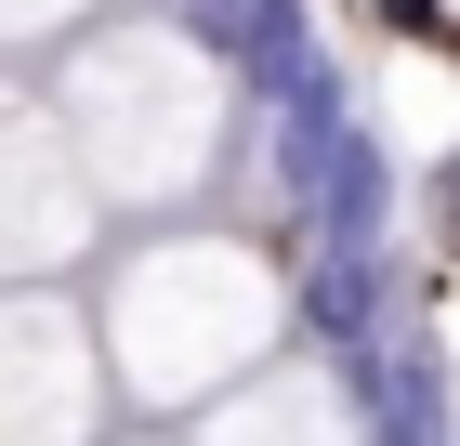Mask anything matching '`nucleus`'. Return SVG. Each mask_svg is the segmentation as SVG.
<instances>
[{"instance_id": "3", "label": "nucleus", "mask_w": 460, "mask_h": 446, "mask_svg": "<svg viewBox=\"0 0 460 446\" xmlns=\"http://www.w3.org/2000/svg\"><path fill=\"white\" fill-rule=\"evenodd\" d=\"M382 13H394V27H408V39H434V0H382Z\"/></svg>"}, {"instance_id": "2", "label": "nucleus", "mask_w": 460, "mask_h": 446, "mask_svg": "<svg viewBox=\"0 0 460 446\" xmlns=\"http://www.w3.org/2000/svg\"><path fill=\"white\" fill-rule=\"evenodd\" d=\"M394 328V275H382V249H316V275H303V342L342 368V354H368Z\"/></svg>"}, {"instance_id": "1", "label": "nucleus", "mask_w": 460, "mask_h": 446, "mask_svg": "<svg viewBox=\"0 0 460 446\" xmlns=\"http://www.w3.org/2000/svg\"><path fill=\"white\" fill-rule=\"evenodd\" d=\"M303 223H316V249H382L394 237V158H382L368 118L329 132V171H316V197H303Z\"/></svg>"}]
</instances>
